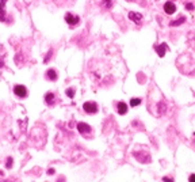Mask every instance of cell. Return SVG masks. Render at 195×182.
<instances>
[{
  "instance_id": "obj_16",
  "label": "cell",
  "mask_w": 195,
  "mask_h": 182,
  "mask_svg": "<svg viewBox=\"0 0 195 182\" xmlns=\"http://www.w3.org/2000/svg\"><path fill=\"white\" fill-rule=\"evenodd\" d=\"M11 166H12V158H8L7 163H6V167H7V169H11Z\"/></svg>"
},
{
  "instance_id": "obj_2",
  "label": "cell",
  "mask_w": 195,
  "mask_h": 182,
  "mask_svg": "<svg viewBox=\"0 0 195 182\" xmlns=\"http://www.w3.org/2000/svg\"><path fill=\"white\" fill-rule=\"evenodd\" d=\"M14 92H15V95L20 97V98H24L27 95V88L24 87V86H22V84H18V86L14 87Z\"/></svg>"
},
{
  "instance_id": "obj_3",
  "label": "cell",
  "mask_w": 195,
  "mask_h": 182,
  "mask_svg": "<svg viewBox=\"0 0 195 182\" xmlns=\"http://www.w3.org/2000/svg\"><path fill=\"white\" fill-rule=\"evenodd\" d=\"M65 20H66V23L69 24V26H76V24L79 23V16L73 15V14H66L65 15Z\"/></svg>"
},
{
  "instance_id": "obj_21",
  "label": "cell",
  "mask_w": 195,
  "mask_h": 182,
  "mask_svg": "<svg viewBox=\"0 0 195 182\" xmlns=\"http://www.w3.org/2000/svg\"><path fill=\"white\" fill-rule=\"evenodd\" d=\"M132 1H136V0H132Z\"/></svg>"
},
{
  "instance_id": "obj_8",
  "label": "cell",
  "mask_w": 195,
  "mask_h": 182,
  "mask_svg": "<svg viewBox=\"0 0 195 182\" xmlns=\"http://www.w3.org/2000/svg\"><path fill=\"white\" fill-rule=\"evenodd\" d=\"M129 19L134 20L136 23H140V20L142 19V15H141V14H138V12H133V11H130V12H129Z\"/></svg>"
},
{
  "instance_id": "obj_1",
  "label": "cell",
  "mask_w": 195,
  "mask_h": 182,
  "mask_svg": "<svg viewBox=\"0 0 195 182\" xmlns=\"http://www.w3.org/2000/svg\"><path fill=\"white\" fill-rule=\"evenodd\" d=\"M83 109H84V111L88 113V114H95L98 111V105L95 102H86L83 105Z\"/></svg>"
},
{
  "instance_id": "obj_6",
  "label": "cell",
  "mask_w": 195,
  "mask_h": 182,
  "mask_svg": "<svg viewBox=\"0 0 195 182\" xmlns=\"http://www.w3.org/2000/svg\"><path fill=\"white\" fill-rule=\"evenodd\" d=\"M46 79L53 82V80H57V72L54 71V68H50V69H47L46 72Z\"/></svg>"
},
{
  "instance_id": "obj_5",
  "label": "cell",
  "mask_w": 195,
  "mask_h": 182,
  "mask_svg": "<svg viewBox=\"0 0 195 182\" xmlns=\"http://www.w3.org/2000/svg\"><path fill=\"white\" fill-rule=\"evenodd\" d=\"M164 11L171 15V14H173V12L176 11V6L172 3V1H167V3L164 4Z\"/></svg>"
},
{
  "instance_id": "obj_18",
  "label": "cell",
  "mask_w": 195,
  "mask_h": 182,
  "mask_svg": "<svg viewBox=\"0 0 195 182\" xmlns=\"http://www.w3.org/2000/svg\"><path fill=\"white\" fill-rule=\"evenodd\" d=\"M163 181H164V182H173V179H172V178H169V177H164V178H163Z\"/></svg>"
},
{
  "instance_id": "obj_9",
  "label": "cell",
  "mask_w": 195,
  "mask_h": 182,
  "mask_svg": "<svg viewBox=\"0 0 195 182\" xmlns=\"http://www.w3.org/2000/svg\"><path fill=\"white\" fill-rule=\"evenodd\" d=\"M165 50H167V45H165V44H161V45H157V46H156V52H157V55L160 56V57H164Z\"/></svg>"
},
{
  "instance_id": "obj_12",
  "label": "cell",
  "mask_w": 195,
  "mask_h": 182,
  "mask_svg": "<svg viewBox=\"0 0 195 182\" xmlns=\"http://www.w3.org/2000/svg\"><path fill=\"white\" fill-rule=\"evenodd\" d=\"M141 103V99L140 98H133L130 99V106H138Z\"/></svg>"
},
{
  "instance_id": "obj_11",
  "label": "cell",
  "mask_w": 195,
  "mask_h": 182,
  "mask_svg": "<svg viewBox=\"0 0 195 182\" xmlns=\"http://www.w3.org/2000/svg\"><path fill=\"white\" fill-rule=\"evenodd\" d=\"M45 101H46L47 105H53V102H54V94L53 92H47L46 97H45Z\"/></svg>"
},
{
  "instance_id": "obj_10",
  "label": "cell",
  "mask_w": 195,
  "mask_h": 182,
  "mask_svg": "<svg viewBox=\"0 0 195 182\" xmlns=\"http://www.w3.org/2000/svg\"><path fill=\"white\" fill-rule=\"evenodd\" d=\"M4 1H6V0H1V1H0V20H1V22H4V20H6V12H4Z\"/></svg>"
},
{
  "instance_id": "obj_15",
  "label": "cell",
  "mask_w": 195,
  "mask_h": 182,
  "mask_svg": "<svg viewBox=\"0 0 195 182\" xmlns=\"http://www.w3.org/2000/svg\"><path fill=\"white\" fill-rule=\"evenodd\" d=\"M66 95H68L69 98H73V97H75V90H73V88H68V90H66Z\"/></svg>"
},
{
  "instance_id": "obj_4",
  "label": "cell",
  "mask_w": 195,
  "mask_h": 182,
  "mask_svg": "<svg viewBox=\"0 0 195 182\" xmlns=\"http://www.w3.org/2000/svg\"><path fill=\"white\" fill-rule=\"evenodd\" d=\"M77 131L81 133V135H87V133H91V127L87 125L86 123H79L77 124Z\"/></svg>"
},
{
  "instance_id": "obj_20",
  "label": "cell",
  "mask_w": 195,
  "mask_h": 182,
  "mask_svg": "<svg viewBox=\"0 0 195 182\" xmlns=\"http://www.w3.org/2000/svg\"><path fill=\"white\" fill-rule=\"evenodd\" d=\"M47 174H49V175L54 174V169H49V170H47Z\"/></svg>"
},
{
  "instance_id": "obj_13",
  "label": "cell",
  "mask_w": 195,
  "mask_h": 182,
  "mask_svg": "<svg viewBox=\"0 0 195 182\" xmlns=\"http://www.w3.org/2000/svg\"><path fill=\"white\" fill-rule=\"evenodd\" d=\"M184 22V18L183 16H180L178 20H173V22H171V26H179V24H182Z\"/></svg>"
},
{
  "instance_id": "obj_7",
  "label": "cell",
  "mask_w": 195,
  "mask_h": 182,
  "mask_svg": "<svg viewBox=\"0 0 195 182\" xmlns=\"http://www.w3.org/2000/svg\"><path fill=\"white\" fill-rule=\"evenodd\" d=\"M117 110L121 116L126 114V113H127V105H126L125 102H119L118 103V106H117Z\"/></svg>"
},
{
  "instance_id": "obj_14",
  "label": "cell",
  "mask_w": 195,
  "mask_h": 182,
  "mask_svg": "<svg viewBox=\"0 0 195 182\" xmlns=\"http://www.w3.org/2000/svg\"><path fill=\"white\" fill-rule=\"evenodd\" d=\"M103 6L106 8H111L113 7V0H103Z\"/></svg>"
},
{
  "instance_id": "obj_19",
  "label": "cell",
  "mask_w": 195,
  "mask_h": 182,
  "mask_svg": "<svg viewBox=\"0 0 195 182\" xmlns=\"http://www.w3.org/2000/svg\"><path fill=\"white\" fill-rule=\"evenodd\" d=\"M188 181H190V182H195V174H191V175H190Z\"/></svg>"
},
{
  "instance_id": "obj_17",
  "label": "cell",
  "mask_w": 195,
  "mask_h": 182,
  "mask_svg": "<svg viewBox=\"0 0 195 182\" xmlns=\"http://www.w3.org/2000/svg\"><path fill=\"white\" fill-rule=\"evenodd\" d=\"M186 8H187L188 11H192V10H194V4H192V3H187V4H186Z\"/></svg>"
}]
</instances>
